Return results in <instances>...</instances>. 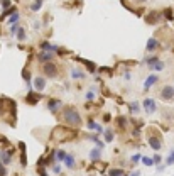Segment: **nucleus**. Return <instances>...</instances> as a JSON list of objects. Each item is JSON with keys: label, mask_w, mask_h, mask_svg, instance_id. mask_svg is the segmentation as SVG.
<instances>
[{"label": "nucleus", "mask_w": 174, "mask_h": 176, "mask_svg": "<svg viewBox=\"0 0 174 176\" xmlns=\"http://www.w3.org/2000/svg\"><path fill=\"white\" fill-rule=\"evenodd\" d=\"M164 164H166V166H172L174 164V149L169 152V156L166 158V163H164Z\"/></svg>", "instance_id": "obj_34"}, {"label": "nucleus", "mask_w": 174, "mask_h": 176, "mask_svg": "<svg viewBox=\"0 0 174 176\" xmlns=\"http://www.w3.org/2000/svg\"><path fill=\"white\" fill-rule=\"evenodd\" d=\"M149 70H150V71H162L164 70V61H161V59H159V61L154 63L152 66H149Z\"/></svg>", "instance_id": "obj_29"}, {"label": "nucleus", "mask_w": 174, "mask_h": 176, "mask_svg": "<svg viewBox=\"0 0 174 176\" xmlns=\"http://www.w3.org/2000/svg\"><path fill=\"white\" fill-rule=\"evenodd\" d=\"M152 159H154V164H156V166L162 163V158H161V154H154V158H152Z\"/></svg>", "instance_id": "obj_41"}, {"label": "nucleus", "mask_w": 174, "mask_h": 176, "mask_svg": "<svg viewBox=\"0 0 174 176\" xmlns=\"http://www.w3.org/2000/svg\"><path fill=\"white\" fill-rule=\"evenodd\" d=\"M59 117H61V120L64 122L66 125H69V127H81V124H83V117H81V114L78 112L76 107H73V105H64L63 107V110L59 112ZM56 115V117H58Z\"/></svg>", "instance_id": "obj_3"}, {"label": "nucleus", "mask_w": 174, "mask_h": 176, "mask_svg": "<svg viewBox=\"0 0 174 176\" xmlns=\"http://www.w3.org/2000/svg\"><path fill=\"white\" fill-rule=\"evenodd\" d=\"M159 97L164 100V102H171V100H174V86H172V85H166V86H162Z\"/></svg>", "instance_id": "obj_9"}, {"label": "nucleus", "mask_w": 174, "mask_h": 176, "mask_svg": "<svg viewBox=\"0 0 174 176\" xmlns=\"http://www.w3.org/2000/svg\"><path fill=\"white\" fill-rule=\"evenodd\" d=\"M41 100H42V93L41 92H36V90L27 92V95H26V103L27 105H37Z\"/></svg>", "instance_id": "obj_7"}, {"label": "nucleus", "mask_w": 174, "mask_h": 176, "mask_svg": "<svg viewBox=\"0 0 174 176\" xmlns=\"http://www.w3.org/2000/svg\"><path fill=\"white\" fill-rule=\"evenodd\" d=\"M17 147L20 149V164L26 168L27 166V154H26V144L22 142V141H19L17 142Z\"/></svg>", "instance_id": "obj_18"}, {"label": "nucleus", "mask_w": 174, "mask_h": 176, "mask_svg": "<svg viewBox=\"0 0 174 176\" xmlns=\"http://www.w3.org/2000/svg\"><path fill=\"white\" fill-rule=\"evenodd\" d=\"M107 176H110V174H107Z\"/></svg>", "instance_id": "obj_48"}, {"label": "nucleus", "mask_w": 174, "mask_h": 176, "mask_svg": "<svg viewBox=\"0 0 174 176\" xmlns=\"http://www.w3.org/2000/svg\"><path fill=\"white\" fill-rule=\"evenodd\" d=\"M15 37H17V41H19V42H24V41L27 39V31L24 29L22 26H19V29L15 31Z\"/></svg>", "instance_id": "obj_22"}, {"label": "nucleus", "mask_w": 174, "mask_h": 176, "mask_svg": "<svg viewBox=\"0 0 174 176\" xmlns=\"http://www.w3.org/2000/svg\"><path fill=\"white\" fill-rule=\"evenodd\" d=\"M63 107L64 105H63V102L59 98H49L47 100V110H49L53 115H58L63 110Z\"/></svg>", "instance_id": "obj_6"}, {"label": "nucleus", "mask_w": 174, "mask_h": 176, "mask_svg": "<svg viewBox=\"0 0 174 176\" xmlns=\"http://www.w3.org/2000/svg\"><path fill=\"white\" fill-rule=\"evenodd\" d=\"M147 141H149V146L152 147L154 151H161V147H162V136L156 129L150 127L147 130Z\"/></svg>", "instance_id": "obj_4"}, {"label": "nucleus", "mask_w": 174, "mask_h": 176, "mask_svg": "<svg viewBox=\"0 0 174 176\" xmlns=\"http://www.w3.org/2000/svg\"><path fill=\"white\" fill-rule=\"evenodd\" d=\"M53 152H54L56 161H64L66 156H68V152H66V151H63V149H56V151H53Z\"/></svg>", "instance_id": "obj_26"}, {"label": "nucleus", "mask_w": 174, "mask_h": 176, "mask_svg": "<svg viewBox=\"0 0 174 176\" xmlns=\"http://www.w3.org/2000/svg\"><path fill=\"white\" fill-rule=\"evenodd\" d=\"M159 48H161V44H159V39H157V37H150V39L147 41V44H145V51L147 53H154Z\"/></svg>", "instance_id": "obj_14"}, {"label": "nucleus", "mask_w": 174, "mask_h": 176, "mask_svg": "<svg viewBox=\"0 0 174 176\" xmlns=\"http://www.w3.org/2000/svg\"><path fill=\"white\" fill-rule=\"evenodd\" d=\"M85 139H90V141H93L95 144H96L98 141H100V139H98V136H93V134H85Z\"/></svg>", "instance_id": "obj_39"}, {"label": "nucleus", "mask_w": 174, "mask_h": 176, "mask_svg": "<svg viewBox=\"0 0 174 176\" xmlns=\"http://www.w3.org/2000/svg\"><path fill=\"white\" fill-rule=\"evenodd\" d=\"M14 152H15V149H14V147H4V149L0 151V161L4 163L5 166H7V164H10V163H12V156H14Z\"/></svg>", "instance_id": "obj_8"}, {"label": "nucleus", "mask_w": 174, "mask_h": 176, "mask_svg": "<svg viewBox=\"0 0 174 176\" xmlns=\"http://www.w3.org/2000/svg\"><path fill=\"white\" fill-rule=\"evenodd\" d=\"M142 164H144V166H156V164H154V159L152 158H147V156H144V158H142Z\"/></svg>", "instance_id": "obj_35"}, {"label": "nucleus", "mask_w": 174, "mask_h": 176, "mask_svg": "<svg viewBox=\"0 0 174 176\" xmlns=\"http://www.w3.org/2000/svg\"><path fill=\"white\" fill-rule=\"evenodd\" d=\"M54 56H56V53H53V51H39L36 58H37V61H41V63H49L54 59Z\"/></svg>", "instance_id": "obj_12"}, {"label": "nucleus", "mask_w": 174, "mask_h": 176, "mask_svg": "<svg viewBox=\"0 0 174 176\" xmlns=\"http://www.w3.org/2000/svg\"><path fill=\"white\" fill-rule=\"evenodd\" d=\"M78 61H80L81 64H83L85 68L90 71V73H95V71H96V64H95L93 61H90V59H81V58H78Z\"/></svg>", "instance_id": "obj_21"}, {"label": "nucleus", "mask_w": 174, "mask_h": 176, "mask_svg": "<svg viewBox=\"0 0 174 176\" xmlns=\"http://www.w3.org/2000/svg\"><path fill=\"white\" fill-rule=\"evenodd\" d=\"M42 4H44V0H34L32 4H31V10H32V12H37L41 7H42Z\"/></svg>", "instance_id": "obj_32"}, {"label": "nucleus", "mask_w": 174, "mask_h": 176, "mask_svg": "<svg viewBox=\"0 0 174 176\" xmlns=\"http://www.w3.org/2000/svg\"><path fill=\"white\" fill-rule=\"evenodd\" d=\"M100 158H102V149L100 147H93L90 151V159L93 163H96V161H100Z\"/></svg>", "instance_id": "obj_23"}, {"label": "nucleus", "mask_w": 174, "mask_h": 176, "mask_svg": "<svg viewBox=\"0 0 174 176\" xmlns=\"http://www.w3.org/2000/svg\"><path fill=\"white\" fill-rule=\"evenodd\" d=\"M129 110H130V115H139L140 114V110H142V107H140V103H139L137 100H132V102L129 103Z\"/></svg>", "instance_id": "obj_20"}, {"label": "nucleus", "mask_w": 174, "mask_h": 176, "mask_svg": "<svg viewBox=\"0 0 174 176\" xmlns=\"http://www.w3.org/2000/svg\"><path fill=\"white\" fill-rule=\"evenodd\" d=\"M95 90H96V88H95V86H91L90 90H88V92L85 93V97H86V100H88V102H93V100H95Z\"/></svg>", "instance_id": "obj_33"}, {"label": "nucleus", "mask_w": 174, "mask_h": 176, "mask_svg": "<svg viewBox=\"0 0 174 176\" xmlns=\"http://www.w3.org/2000/svg\"><path fill=\"white\" fill-rule=\"evenodd\" d=\"M157 61H159V56L152 54V56H149V58H145V59H144V64L149 68V66H152L154 63H157Z\"/></svg>", "instance_id": "obj_28"}, {"label": "nucleus", "mask_w": 174, "mask_h": 176, "mask_svg": "<svg viewBox=\"0 0 174 176\" xmlns=\"http://www.w3.org/2000/svg\"><path fill=\"white\" fill-rule=\"evenodd\" d=\"M115 127L120 129V130H125L129 127V119L125 115H117L115 117Z\"/></svg>", "instance_id": "obj_16"}, {"label": "nucleus", "mask_w": 174, "mask_h": 176, "mask_svg": "<svg viewBox=\"0 0 174 176\" xmlns=\"http://www.w3.org/2000/svg\"><path fill=\"white\" fill-rule=\"evenodd\" d=\"M147 0H135V4H145Z\"/></svg>", "instance_id": "obj_47"}, {"label": "nucleus", "mask_w": 174, "mask_h": 176, "mask_svg": "<svg viewBox=\"0 0 174 176\" xmlns=\"http://www.w3.org/2000/svg\"><path fill=\"white\" fill-rule=\"evenodd\" d=\"M37 173H39V176H49V174L46 173V169H42L41 166H39V169H37Z\"/></svg>", "instance_id": "obj_44"}, {"label": "nucleus", "mask_w": 174, "mask_h": 176, "mask_svg": "<svg viewBox=\"0 0 174 176\" xmlns=\"http://www.w3.org/2000/svg\"><path fill=\"white\" fill-rule=\"evenodd\" d=\"M7 173H9V171H7V166L0 161V176H7Z\"/></svg>", "instance_id": "obj_38"}, {"label": "nucleus", "mask_w": 174, "mask_h": 176, "mask_svg": "<svg viewBox=\"0 0 174 176\" xmlns=\"http://www.w3.org/2000/svg\"><path fill=\"white\" fill-rule=\"evenodd\" d=\"M86 127L90 129V130H95L96 134H103V127L100 124H96V122L93 120V117H88V120H86Z\"/></svg>", "instance_id": "obj_17"}, {"label": "nucleus", "mask_w": 174, "mask_h": 176, "mask_svg": "<svg viewBox=\"0 0 174 176\" xmlns=\"http://www.w3.org/2000/svg\"><path fill=\"white\" fill-rule=\"evenodd\" d=\"M58 71H59L58 66H56L53 61L42 63V64H41V73H42L46 78H56L58 76Z\"/></svg>", "instance_id": "obj_5"}, {"label": "nucleus", "mask_w": 174, "mask_h": 176, "mask_svg": "<svg viewBox=\"0 0 174 176\" xmlns=\"http://www.w3.org/2000/svg\"><path fill=\"white\" fill-rule=\"evenodd\" d=\"M19 19H20V15H19V12H15V14H12L10 17H9L7 24L9 26H15V24H19Z\"/></svg>", "instance_id": "obj_30"}, {"label": "nucleus", "mask_w": 174, "mask_h": 176, "mask_svg": "<svg viewBox=\"0 0 174 176\" xmlns=\"http://www.w3.org/2000/svg\"><path fill=\"white\" fill-rule=\"evenodd\" d=\"M76 136H78V129L69 127V125H56V127L53 129L49 139H51V142L64 144V142L73 141Z\"/></svg>", "instance_id": "obj_2"}, {"label": "nucleus", "mask_w": 174, "mask_h": 176, "mask_svg": "<svg viewBox=\"0 0 174 176\" xmlns=\"http://www.w3.org/2000/svg\"><path fill=\"white\" fill-rule=\"evenodd\" d=\"M157 81H159V75H154V73L149 75V76L145 78V81H144V92H149V90H150Z\"/></svg>", "instance_id": "obj_13"}, {"label": "nucleus", "mask_w": 174, "mask_h": 176, "mask_svg": "<svg viewBox=\"0 0 174 176\" xmlns=\"http://www.w3.org/2000/svg\"><path fill=\"white\" fill-rule=\"evenodd\" d=\"M0 4H2V9H4V10H7V9L12 7L10 0H0Z\"/></svg>", "instance_id": "obj_37"}, {"label": "nucleus", "mask_w": 174, "mask_h": 176, "mask_svg": "<svg viewBox=\"0 0 174 176\" xmlns=\"http://www.w3.org/2000/svg\"><path fill=\"white\" fill-rule=\"evenodd\" d=\"M142 107H144V110H145V114L147 115H152L157 110V103H156L154 98H145L144 102H142Z\"/></svg>", "instance_id": "obj_10"}, {"label": "nucleus", "mask_w": 174, "mask_h": 176, "mask_svg": "<svg viewBox=\"0 0 174 176\" xmlns=\"http://www.w3.org/2000/svg\"><path fill=\"white\" fill-rule=\"evenodd\" d=\"M162 19V15H161V12H157V10H152V12H149L147 15H145V24H149V26H156L157 22Z\"/></svg>", "instance_id": "obj_11"}, {"label": "nucleus", "mask_w": 174, "mask_h": 176, "mask_svg": "<svg viewBox=\"0 0 174 176\" xmlns=\"http://www.w3.org/2000/svg\"><path fill=\"white\" fill-rule=\"evenodd\" d=\"M164 166H166V164H157V171H164Z\"/></svg>", "instance_id": "obj_45"}, {"label": "nucleus", "mask_w": 174, "mask_h": 176, "mask_svg": "<svg viewBox=\"0 0 174 176\" xmlns=\"http://www.w3.org/2000/svg\"><path fill=\"white\" fill-rule=\"evenodd\" d=\"M164 17H166L167 20H172V10H171V9H166V10H164Z\"/></svg>", "instance_id": "obj_40"}, {"label": "nucleus", "mask_w": 174, "mask_h": 176, "mask_svg": "<svg viewBox=\"0 0 174 176\" xmlns=\"http://www.w3.org/2000/svg\"><path fill=\"white\" fill-rule=\"evenodd\" d=\"M0 117L5 124L15 127L17 124V102L9 97H0Z\"/></svg>", "instance_id": "obj_1"}, {"label": "nucleus", "mask_w": 174, "mask_h": 176, "mask_svg": "<svg viewBox=\"0 0 174 176\" xmlns=\"http://www.w3.org/2000/svg\"><path fill=\"white\" fill-rule=\"evenodd\" d=\"M98 75H107V76H113V70L110 66H100L98 68Z\"/></svg>", "instance_id": "obj_27"}, {"label": "nucleus", "mask_w": 174, "mask_h": 176, "mask_svg": "<svg viewBox=\"0 0 174 176\" xmlns=\"http://www.w3.org/2000/svg\"><path fill=\"white\" fill-rule=\"evenodd\" d=\"M63 163H64V166H66V168H69V169L76 168V159H74V156H73V154H68V156H66V159Z\"/></svg>", "instance_id": "obj_24"}, {"label": "nucleus", "mask_w": 174, "mask_h": 176, "mask_svg": "<svg viewBox=\"0 0 174 176\" xmlns=\"http://www.w3.org/2000/svg\"><path fill=\"white\" fill-rule=\"evenodd\" d=\"M127 176H140V173H139V171H132L130 174H127Z\"/></svg>", "instance_id": "obj_46"}, {"label": "nucleus", "mask_w": 174, "mask_h": 176, "mask_svg": "<svg viewBox=\"0 0 174 176\" xmlns=\"http://www.w3.org/2000/svg\"><path fill=\"white\" fill-rule=\"evenodd\" d=\"M108 174L110 176H127V173H125V169H122V168H110Z\"/></svg>", "instance_id": "obj_25"}, {"label": "nucleus", "mask_w": 174, "mask_h": 176, "mask_svg": "<svg viewBox=\"0 0 174 176\" xmlns=\"http://www.w3.org/2000/svg\"><path fill=\"white\" fill-rule=\"evenodd\" d=\"M103 136H105V142H112V141L115 139V134H113V132L110 130V129H105Z\"/></svg>", "instance_id": "obj_31"}, {"label": "nucleus", "mask_w": 174, "mask_h": 176, "mask_svg": "<svg viewBox=\"0 0 174 176\" xmlns=\"http://www.w3.org/2000/svg\"><path fill=\"white\" fill-rule=\"evenodd\" d=\"M110 120H112V117H110V114H103V122H105V124H108Z\"/></svg>", "instance_id": "obj_43"}, {"label": "nucleus", "mask_w": 174, "mask_h": 176, "mask_svg": "<svg viewBox=\"0 0 174 176\" xmlns=\"http://www.w3.org/2000/svg\"><path fill=\"white\" fill-rule=\"evenodd\" d=\"M53 171H54L56 174H59V173L63 171V169H61V164H59V163H58V164H54V166H53Z\"/></svg>", "instance_id": "obj_42"}, {"label": "nucleus", "mask_w": 174, "mask_h": 176, "mask_svg": "<svg viewBox=\"0 0 174 176\" xmlns=\"http://www.w3.org/2000/svg\"><path fill=\"white\" fill-rule=\"evenodd\" d=\"M71 78L73 80H85L86 73H85V70H80V68H71Z\"/></svg>", "instance_id": "obj_19"}, {"label": "nucleus", "mask_w": 174, "mask_h": 176, "mask_svg": "<svg viewBox=\"0 0 174 176\" xmlns=\"http://www.w3.org/2000/svg\"><path fill=\"white\" fill-rule=\"evenodd\" d=\"M32 83H34V90H36V92H44L47 81H46V76H36Z\"/></svg>", "instance_id": "obj_15"}, {"label": "nucleus", "mask_w": 174, "mask_h": 176, "mask_svg": "<svg viewBox=\"0 0 174 176\" xmlns=\"http://www.w3.org/2000/svg\"><path fill=\"white\" fill-rule=\"evenodd\" d=\"M142 158H144L142 154H134V156L130 158V163H132V164H137L139 161H142Z\"/></svg>", "instance_id": "obj_36"}]
</instances>
